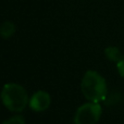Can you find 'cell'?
Listing matches in <instances>:
<instances>
[{"label":"cell","instance_id":"obj_1","mask_svg":"<svg viewBox=\"0 0 124 124\" xmlns=\"http://www.w3.org/2000/svg\"><path fill=\"white\" fill-rule=\"evenodd\" d=\"M81 89L84 97L93 102L102 101L108 93L105 77L94 70H89L84 74L81 82Z\"/></svg>","mask_w":124,"mask_h":124},{"label":"cell","instance_id":"obj_2","mask_svg":"<svg viewBox=\"0 0 124 124\" xmlns=\"http://www.w3.org/2000/svg\"><path fill=\"white\" fill-rule=\"evenodd\" d=\"M1 101L8 110L12 112H21L28 105V95L22 85L16 83H8L2 87Z\"/></svg>","mask_w":124,"mask_h":124},{"label":"cell","instance_id":"obj_3","mask_svg":"<svg viewBox=\"0 0 124 124\" xmlns=\"http://www.w3.org/2000/svg\"><path fill=\"white\" fill-rule=\"evenodd\" d=\"M102 113L98 102H86L78 107L74 116V124H96Z\"/></svg>","mask_w":124,"mask_h":124},{"label":"cell","instance_id":"obj_4","mask_svg":"<svg viewBox=\"0 0 124 124\" xmlns=\"http://www.w3.org/2000/svg\"><path fill=\"white\" fill-rule=\"evenodd\" d=\"M51 105V97L45 90H37L32 95L28 101L30 108L35 112L46 111Z\"/></svg>","mask_w":124,"mask_h":124},{"label":"cell","instance_id":"obj_5","mask_svg":"<svg viewBox=\"0 0 124 124\" xmlns=\"http://www.w3.org/2000/svg\"><path fill=\"white\" fill-rule=\"evenodd\" d=\"M15 24L11 21H6L0 25V36L4 39H8L12 37L15 33Z\"/></svg>","mask_w":124,"mask_h":124},{"label":"cell","instance_id":"obj_6","mask_svg":"<svg viewBox=\"0 0 124 124\" xmlns=\"http://www.w3.org/2000/svg\"><path fill=\"white\" fill-rule=\"evenodd\" d=\"M105 54L110 61H113V62L120 61V59L123 57L120 49H119L118 47H114V46H110V47L106 48Z\"/></svg>","mask_w":124,"mask_h":124},{"label":"cell","instance_id":"obj_7","mask_svg":"<svg viewBox=\"0 0 124 124\" xmlns=\"http://www.w3.org/2000/svg\"><path fill=\"white\" fill-rule=\"evenodd\" d=\"M2 124H25V120L22 116H14L9 118L8 120L3 121Z\"/></svg>","mask_w":124,"mask_h":124},{"label":"cell","instance_id":"obj_8","mask_svg":"<svg viewBox=\"0 0 124 124\" xmlns=\"http://www.w3.org/2000/svg\"><path fill=\"white\" fill-rule=\"evenodd\" d=\"M116 70H118L119 74L124 77V56L120 59V61L116 62Z\"/></svg>","mask_w":124,"mask_h":124},{"label":"cell","instance_id":"obj_9","mask_svg":"<svg viewBox=\"0 0 124 124\" xmlns=\"http://www.w3.org/2000/svg\"><path fill=\"white\" fill-rule=\"evenodd\" d=\"M0 100H1V95H0Z\"/></svg>","mask_w":124,"mask_h":124}]
</instances>
